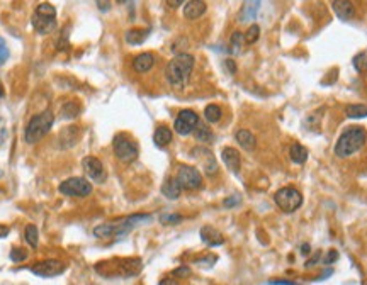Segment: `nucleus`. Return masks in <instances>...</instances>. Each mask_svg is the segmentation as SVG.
I'll return each instance as SVG.
<instances>
[{
  "label": "nucleus",
  "instance_id": "f257e3e1",
  "mask_svg": "<svg viewBox=\"0 0 367 285\" xmlns=\"http://www.w3.org/2000/svg\"><path fill=\"white\" fill-rule=\"evenodd\" d=\"M194 65H196V60L189 53H179L177 56H174L165 68V77H167L168 84L182 89L192 75Z\"/></svg>",
  "mask_w": 367,
  "mask_h": 285
},
{
  "label": "nucleus",
  "instance_id": "f03ea898",
  "mask_svg": "<svg viewBox=\"0 0 367 285\" xmlns=\"http://www.w3.org/2000/svg\"><path fill=\"white\" fill-rule=\"evenodd\" d=\"M151 216L148 214H134L119 222H109V224H99L94 228V236L99 239H109V238H119L134 229L136 226H141L145 222H150Z\"/></svg>",
  "mask_w": 367,
  "mask_h": 285
},
{
  "label": "nucleus",
  "instance_id": "7ed1b4c3",
  "mask_svg": "<svg viewBox=\"0 0 367 285\" xmlns=\"http://www.w3.org/2000/svg\"><path fill=\"white\" fill-rule=\"evenodd\" d=\"M367 133L364 127L352 126L347 127L340 136H338L335 143V155L338 158H349L354 153H357L366 144Z\"/></svg>",
  "mask_w": 367,
  "mask_h": 285
},
{
  "label": "nucleus",
  "instance_id": "20e7f679",
  "mask_svg": "<svg viewBox=\"0 0 367 285\" xmlns=\"http://www.w3.org/2000/svg\"><path fill=\"white\" fill-rule=\"evenodd\" d=\"M53 122H55V115H53L51 109H46V110H43V112L32 115L31 121L27 122V126H26V131H24V139H26V143L34 144V143L41 141V139L49 133Z\"/></svg>",
  "mask_w": 367,
  "mask_h": 285
},
{
  "label": "nucleus",
  "instance_id": "39448f33",
  "mask_svg": "<svg viewBox=\"0 0 367 285\" xmlns=\"http://www.w3.org/2000/svg\"><path fill=\"white\" fill-rule=\"evenodd\" d=\"M32 27L39 36H48L56 27V9L51 3H39L32 14Z\"/></svg>",
  "mask_w": 367,
  "mask_h": 285
},
{
  "label": "nucleus",
  "instance_id": "423d86ee",
  "mask_svg": "<svg viewBox=\"0 0 367 285\" xmlns=\"http://www.w3.org/2000/svg\"><path fill=\"white\" fill-rule=\"evenodd\" d=\"M99 265L106 267V270H99V274L106 277H133L138 275L141 270V260L139 258H124V260H114V262L99 263Z\"/></svg>",
  "mask_w": 367,
  "mask_h": 285
},
{
  "label": "nucleus",
  "instance_id": "0eeeda50",
  "mask_svg": "<svg viewBox=\"0 0 367 285\" xmlns=\"http://www.w3.org/2000/svg\"><path fill=\"white\" fill-rule=\"evenodd\" d=\"M113 150L116 158L121 163H133L136 158H138V144L134 143V139H131L129 136L121 133L114 136L113 141Z\"/></svg>",
  "mask_w": 367,
  "mask_h": 285
},
{
  "label": "nucleus",
  "instance_id": "6e6552de",
  "mask_svg": "<svg viewBox=\"0 0 367 285\" xmlns=\"http://www.w3.org/2000/svg\"><path fill=\"white\" fill-rule=\"evenodd\" d=\"M274 202L277 204V207L280 210L291 214L301 207V204H303V195H301L299 190L294 187H282L274 193Z\"/></svg>",
  "mask_w": 367,
  "mask_h": 285
},
{
  "label": "nucleus",
  "instance_id": "1a4fd4ad",
  "mask_svg": "<svg viewBox=\"0 0 367 285\" xmlns=\"http://www.w3.org/2000/svg\"><path fill=\"white\" fill-rule=\"evenodd\" d=\"M58 190L67 197H87L92 193V184L84 177H72L61 182Z\"/></svg>",
  "mask_w": 367,
  "mask_h": 285
},
{
  "label": "nucleus",
  "instance_id": "9d476101",
  "mask_svg": "<svg viewBox=\"0 0 367 285\" xmlns=\"http://www.w3.org/2000/svg\"><path fill=\"white\" fill-rule=\"evenodd\" d=\"M177 182L180 184L182 190H197L203 187V175L197 168L187 167V165H180L177 170Z\"/></svg>",
  "mask_w": 367,
  "mask_h": 285
},
{
  "label": "nucleus",
  "instance_id": "9b49d317",
  "mask_svg": "<svg viewBox=\"0 0 367 285\" xmlns=\"http://www.w3.org/2000/svg\"><path fill=\"white\" fill-rule=\"evenodd\" d=\"M197 124H199V115L191 109H184V110H180L179 115H177V119L174 122V129L177 134L187 136V134L194 133Z\"/></svg>",
  "mask_w": 367,
  "mask_h": 285
},
{
  "label": "nucleus",
  "instance_id": "f8f14e48",
  "mask_svg": "<svg viewBox=\"0 0 367 285\" xmlns=\"http://www.w3.org/2000/svg\"><path fill=\"white\" fill-rule=\"evenodd\" d=\"M29 270L34 275L43 277V279H51V277H58L65 272V265L60 260H43V262L32 263Z\"/></svg>",
  "mask_w": 367,
  "mask_h": 285
},
{
  "label": "nucleus",
  "instance_id": "ddd939ff",
  "mask_svg": "<svg viewBox=\"0 0 367 285\" xmlns=\"http://www.w3.org/2000/svg\"><path fill=\"white\" fill-rule=\"evenodd\" d=\"M82 167H84L85 175H87L92 182H96V184H102V182L107 179L104 165H102L101 160L96 158V156H85L84 162H82Z\"/></svg>",
  "mask_w": 367,
  "mask_h": 285
},
{
  "label": "nucleus",
  "instance_id": "4468645a",
  "mask_svg": "<svg viewBox=\"0 0 367 285\" xmlns=\"http://www.w3.org/2000/svg\"><path fill=\"white\" fill-rule=\"evenodd\" d=\"M78 138H80V127L77 126H68L65 127L63 131L58 134V146L61 150H68V148H73L78 143Z\"/></svg>",
  "mask_w": 367,
  "mask_h": 285
},
{
  "label": "nucleus",
  "instance_id": "2eb2a0df",
  "mask_svg": "<svg viewBox=\"0 0 367 285\" xmlns=\"http://www.w3.org/2000/svg\"><path fill=\"white\" fill-rule=\"evenodd\" d=\"M221 158L223 162H225V165L228 167L230 172L233 173H238L240 172V167H242V156L240 153H238V150H235L233 146H226L223 148L221 151Z\"/></svg>",
  "mask_w": 367,
  "mask_h": 285
},
{
  "label": "nucleus",
  "instance_id": "dca6fc26",
  "mask_svg": "<svg viewBox=\"0 0 367 285\" xmlns=\"http://www.w3.org/2000/svg\"><path fill=\"white\" fill-rule=\"evenodd\" d=\"M332 9L337 14V17L342 20H350L356 17V7L350 0H333Z\"/></svg>",
  "mask_w": 367,
  "mask_h": 285
},
{
  "label": "nucleus",
  "instance_id": "f3484780",
  "mask_svg": "<svg viewBox=\"0 0 367 285\" xmlns=\"http://www.w3.org/2000/svg\"><path fill=\"white\" fill-rule=\"evenodd\" d=\"M206 10H208V5L203 0H189L184 7V17L189 20L199 19L201 15L206 14Z\"/></svg>",
  "mask_w": 367,
  "mask_h": 285
},
{
  "label": "nucleus",
  "instance_id": "a211bd4d",
  "mask_svg": "<svg viewBox=\"0 0 367 285\" xmlns=\"http://www.w3.org/2000/svg\"><path fill=\"white\" fill-rule=\"evenodd\" d=\"M156 58L153 53H141V55L134 56L133 60V70L136 73H146L153 68Z\"/></svg>",
  "mask_w": 367,
  "mask_h": 285
},
{
  "label": "nucleus",
  "instance_id": "6ab92c4d",
  "mask_svg": "<svg viewBox=\"0 0 367 285\" xmlns=\"http://www.w3.org/2000/svg\"><path fill=\"white\" fill-rule=\"evenodd\" d=\"M201 239L208 246H221L225 243V238L218 229H214L213 226H204L201 228Z\"/></svg>",
  "mask_w": 367,
  "mask_h": 285
},
{
  "label": "nucleus",
  "instance_id": "aec40b11",
  "mask_svg": "<svg viewBox=\"0 0 367 285\" xmlns=\"http://www.w3.org/2000/svg\"><path fill=\"white\" fill-rule=\"evenodd\" d=\"M235 139L245 151H253L257 148V138L248 129H238L237 134H235Z\"/></svg>",
  "mask_w": 367,
  "mask_h": 285
},
{
  "label": "nucleus",
  "instance_id": "412c9836",
  "mask_svg": "<svg viewBox=\"0 0 367 285\" xmlns=\"http://www.w3.org/2000/svg\"><path fill=\"white\" fill-rule=\"evenodd\" d=\"M162 193L167 199L170 200H175L180 197V193H182V187H180V184L177 182V179H167L165 180V184L162 185Z\"/></svg>",
  "mask_w": 367,
  "mask_h": 285
},
{
  "label": "nucleus",
  "instance_id": "4be33fe9",
  "mask_svg": "<svg viewBox=\"0 0 367 285\" xmlns=\"http://www.w3.org/2000/svg\"><path fill=\"white\" fill-rule=\"evenodd\" d=\"M172 138H174V134H172V129H168L167 126H158L155 129V134H153V141L158 148H165L168 146V144L172 143Z\"/></svg>",
  "mask_w": 367,
  "mask_h": 285
},
{
  "label": "nucleus",
  "instance_id": "5701e85b",
  "mask_svg": "<svg viewBox=\"0 0 367 285\" xmlns=\"http://www.w3.org/2000/svg\"><path fill=\"white\" fill-rule=\"evenodd\" d=\"M258 7H260V0H245V5L240 12V22L253 20L258 12Z\"/></svg>",
  "mask_w": 367,
  "mask_h": 285
},
{
  "label": "nucleus",
  "instance_id": "b1692460",
  "mask_svg": "<svg viewBox=\"0 0 367 285\" xmlns=\"http://www.w3.org/2000/svg\"><path fill=\"white\" fill-rule=\"evenodd\" d=\"M148 32H150L148 29H129L124 34V39L131 46H138V44L145 43V39L148 38Z\"/></svg>",
  "mask_w": 367,
  "mask_h": 285
},
{
  "label": "nucleus",
  "instance_id": "393cba45",
  "mask_svg": "<svg viewBox=\"0 0 367 285\" xmlns=\"http://www.w3.org/2000/svg\"><path fill=\"white\" fill-rule=\"evenodd\" d=\"M308 156H309V153H308L306 148L303 146V144L296 143V144H292V146L289 148V158H291L292 163H296V165L306 163Z\"/></svg>",
  "mask_w": 367,
  "mask_h": 285
},
{
  "label": "nucleus",
  "instance_id": "a878e982",
  "mask_svg": "<svg viewBox=\"0 0 367 285\" xmlns=\"http://www.w3.org/2000/svg\"><path fill=\"white\" fill-rule=\"evenodd\" d=\"M345 115L350 119H364L367 117V105L366 104H349L345 107Z\"/></svg>",
  "mask_w": 367,
  "mask_h": 285
},
{
  "label": "nucleus",
  "instance_id": "bb28decb",
  "mask_svg": "<svg viewBox=\"0 0 367 285\" xmlns=\"http://www.w3.org/2000/svg\"><path fill=\"white\" fill-rule=\"evenodd\" d=\"M80 114V104L77 100H68L61 107V117L63 119H75Z\"/></svg>",
  "mask_w": 367,
  "mask_h": 285
},
{
  "label": "nucleus",
  "instance_id": "cd10ccee",
  "mask_svg": "<svg viewBox=\"0 0 367 285\" xmlns=\"http://www.w3.org/2000/svg\"><path fill=\"white\" fill-rule=\"evenodd\" d=\"M221 115H223L221 107H220V105H216V104H209V105L204 109V119H206V121H208V122H211V124L220 122Z\"/></svg>",
  "mask_w": 367,
  "mask_h": 285
},
{
  "label": "nucleus",
  "instance_id": "c85d7f7f",
  "mask_svg": "<svg viewBox=\"0 0 367 285\" xmlns=\"http://www.w3.org/2000/svg\"><path fill=\"white\" fill-rule=\"evenodd\" d=\"M194 136H196V139L201 143H211L214 139V134L211 133V129L206 127L204 124H197V127L194 129Z\"/></svg>",
  "mask_w": 367,
  "mask_h": 285
},
{
  "label": "nucleus",
  "instance_id": "c756f323",
  "mask_svg": "<svg viewBox=\"0 0 367 285\" xmlns=\"http://www.w3.org/2000/svg\"><path fill=\"white\" fill-rule=\"evenodd\" d=\"M243 44H245V38H243V32L235 31L233 34H232V39H230V46H232V49H230V51L237 55V53H240V51H242V46H243Z\"/></svg>",
  "mask_w": 367,
  "mask_h": 285
},
{
  "label": "nucleus",
  "instance_id": "7c9ffc66",
  "mask_svg": "<svg viewBox=\"0 0 367 285\" xmlns=\"http://www.w3.org/2000/svg\"><path fill=\"white\" fill-rule=\"evenodd\" d=\"M204 172L208 177H214L218 173V163L214 160V156L209 151H206V160H204Z\"/></svg>",
  "mask_w": 367,
  "mask_h": 285
},
{
  "label": "nucleus",
  "instance_id": "2f4dec72",
  "mask_svg": "<svg viewBox=\"0 0 367 285\" xmlns=\"http://www.w3.org/2000/svg\"><path fill=\"white\" fill-rule=\"evenodd\" d=\"M243 38H245V44L257 43L258 38H260V27H258L257 24H251V26L246 29L245 34H243Z\"/></svg>",
  "mask_w": 367,
  "mask_h": 285
},
{
  "label": "nucleus",
  "instance_id": "473e14b6",
  "mask_svg": "<svg viewBox=\"0 0 367 285\" xmlns=\"http://www.w3.org/2000/svg\"><path fill=\"white\" fill-rule=\"evenodd\" d=\"M26 241L29 243L31 248H36L38 246V241H39V231L36 228L34 224H27L26 228Z\"/></svg>",
  "mask_w": 367,
  "mask_h": 285
},
{
  "label": "nucleus",
  "instance_id": "72a5a7b5",
  "mask_svg": "<svg viewBox=\"0 0 367 285\" xmlns=\"http://www.w3.org/2000/svg\"><path fill=\"white\" fill-rule=\"evenodd\" d=\"M354 68H356L359 73L367 72V53H359V55L354 58Z\"/></svg>",
  "mask_w": 367,
  "mask_h": 285
},
{
  "label": "nucleus",
  "instance_id": "f704fd0d",
  "mask_svg": "<svg viewBox=\"0 0 367 285\" xmlns=\"http://www.w3.org/2000/svg\"><path fill=\"white\" fill-rule=\"evenodd\" d=\"M26 258H27L26 250H22V248H12V251H10V260H12V262L20 263V262H24Z\"/></svg>",
  "mask_w": 367,
  "mask_h": 285
},
{
  "label": "nucleus",
  "instance_id": "c9c22d12",
  "mask_svg": "<svg viewBox=\"0 0 367 285\" xmlns=\"http://www.w3.org/2000/svg\"><path fill=\"white\" fill-rule=\"evenodd\" d=\"M9 58V48H7L5 39L0 36V65H3Z\"/></svg>",
  "mask_w": 367,
  "mask_h": 285
},
{
  "label": "nucleus",
  "instance_id": "e433bc0d",
  "mask_svg": "<svg viewBox=\"0 0 367 285\" xmlns=\"http://www.w3.org/2000/svg\"><path fill=\"white\" fill-rule=\"evenodd\" d=\"M160 221H162L163 224H179V222L182 221V216H177V214H167V216L160 217Z\"/></svg>",
  "mask_w": 367,
  "mask_h": 285
},
{
  "label": "nucleus",
  "instance_id": "4c0bfd02",
  "mask_svg": "<svg viewBox=\"0 0 367 285\" xmlns=\"http://www.w3.org/2000/svg\"><path fill=\"white\" fill-rule=\"evenodd\" d=\"M189 275H191V268L187 265H182L174 270V277H179V279H187Z\"/></svg>",
  "mask_w": 367,
  "mask_h": 285
},
{
  "label": "nucleus",
  "instance_id": "58836bf2",
  "mask_svg": "<svg viewBox=\"0 0 367 285\" xmlns=\"http://www.w3.org/2000/svg\"><path fill=\"white\" fill-rule=\"evenodd\" d=\"M216 257H213V255H209V257H206V258H201V260H196V263L199 267H211V265H214V263H216Z\"/></svg>",
  "mask_w": 367,
  "mask_h": 285
},
{
  "label": "nucleus",
  "instance_id": "ea45409f",
  "mask_svg": "<svg viewBox=\"0 0 367 285\" xmlns=\"http://www.w3.org/2000/svg\"><path fill=\"white\" fill-rule=\"evenodd\" d=\"M67 46H68V29H67V31L63 29V32H61V38L58 41V49H60V51H65Z\"/></svg>",
  "mask_w": 367,
  "mask_h": 285
},
{
  "label": "nucleus",
  "instance_id": "a19ab883",
  "mask_svg": "<svg viewBox=\"0 0 367 285\" xmlns=\"http://www.w3.org/2000/svg\"><path fill=\"white\" fill-rule=\"evenodd\" d=\"M223 204H225V207H235V205L240 204V197H238V195H232V197H228V199H225V202H223Z\"/></svg>",
  "mask_w": 367,
  "mask_h": 285
},
{
  "label": "nucleus",
  "instance_id": "79ce46f5",
  "mask_svg": "<svg viewBox=\"0 0 367 285\" xmlns=\"http://www.w3.org/2000/svg\"><path fill=\"white\" fill-rule=\"evenodd\" d=\"M337 260H338V251L330 250L328 255H327V258H325V263H327V265H332V263H335Z\"/></svg>",
  "mask_w": 367,
  "mask_h": 285
},
{
  "label": "nucleus",
  "instance_id": "37998d69",
  "mask_svg": "<svg viewBox=\"0 0 367 285\" xmlns=\"http://www.w3.org/2000/svg\"><path fill=\"white\" fill-rule=\"evenodd\" d=\"M96 2H97V7L102 12H107L111 9V0H96Z\"/></svg>",
  "mask_w": 367,
  "mask_h": 285
},
{
  "label": "nucleus",
  "instance_id": "c03bdc74",
  "mask_svg": "<svg viewBox=\"0 0 367 285\" xmlns=\"http://www.w3.org/2000/svg\"><path fill=\"white\" fill-rule=\"evenodd\" d=\"M225 67H226V70H228L230 73H232V75H235V73H237V65H235L233 60H226L225 61Z\"/></svg>",
  "mask_w": 367,
  "mask_h": 285
},
{
  "label": "nucleus",
  "instance_id": "a18cd8bd",
  "mask_svg": "<svg viewBox=\"0 0 367 285\" xmlns=\"http://www.w3.org/2000/svg\"><path fill=\"white\" fill-rule=\"evenodd\" d=\"M320 257H321V251H316L315 258H311V260H308V262H306V267L311 268L313 265H316V263H318V260H320Z\"/></svg>",
  "mask_w": 367,
  "mask_h": 285
},
{
  "label": "nucleus",
  "instance_id": "49530a36",
  "mask_svg": "<svg viewBox=\"0 0 367 285\" xmlns=\"http://www.w3.org/2000/svg\"><path fill=\"white\" fill-rule=\"evenodd\" d=\"M185 0H167V5L170 7V9H177V7H180Z\"/></svg>",
  "mask_w": 367,
  "mask_h": 285
},
{
  "label": "nucleus",
  "instance_id": "de8ad7c7",
  "mask_svg": "<svg viewBox=\"0 0 367 285\" xmlns=\"http://www.w3.org/2000/svg\"><path fill=\"white\" fill-rule=\"evenodd\" d=\"M269 285H298V284L291 282V280H272V282H269Z\"/></svg>",
  "mask_w": 367,
  "mask_h": 285
},
{
  "label": "nucleus",
  "instance_id": "09e8293b",
  "mask_svg": "<svg viewBox=\"0 0 367 285\" xmlns=\"http://www.w3.org/2000/svg\"><path fill=\"white\" fill-rule=\"evenodd\" d=\"M160 285H179V282L175 279H163L160 280Z\"/></svg>",
  "mask_w": 367,
  "mask_h": 285
},
{
  "label": "nucleus",
  "instance_id": "8fccbe9b",
  "mask_svg": "<svg viewBox=\"0 0 367 285\" xmlns=\"http://www.w3.org/2000/svg\"><path fill=\"white\" fill-rule=\"evenodd\" d=\"M301 253H303V255H309V253H311V246H309L308 243H304V245L301 246Z\"/></svg>",
  "mask_w": 367,
  "mask_h": 285
},
{
  "label": "nucleus",
  "instance_id": "3c124183",
  "mask_svg": "<svg viewBox=\"0 0 367 285\" xmlns=\"http://www.w3.org/2000/svg\"><path fill=\"white\" fill-rule=\"evenodd\" d=\"M9 234V228L7 226H0V238H5Z\"/></svg>",
  "mask_w": 367,
  "mask_h": 285
},
{
  "label": "nucleus",
  "instance_id": "603ef678",
  "mask_svg": "<svg viewBox=\"0 0 367 285\" xmlns=\"http://www.w3.org/2000/svg\"><path fill=\"white\" fill-rule=\"evenodd\" d=\"M3 136H5V129H2V133H0V144H2V139H3Z\"/></svg>",
  "mask_w": 367,
  "mask_h": 285
},
{
  "label": "nucleus",
  "instance_id": "864d4df0",
  "mask_svg": "<svg viewBox=\"0 0 367 285\" xmlns=\"http://www.w3.org/2000/svg\"><path fill=\"white\" fill-rule=\"evenodd\" d=\"M129 0H118V3H127Z\"/></svg>",
  "mask_w": 367,
  "mask_h": 285
},
{
  "label": "nucleus",
  "instance_id": "5fc2aeb1",
  "mask_svg": "<svg viewBox=\"0 0 367 285\" xmlns=\"http://www.w3.org/2000/svg\"><path fill=\"white\" fill-rule=\"evenodd\" d=\"M3 95V92H2V85H0V97H2Z\"/></svg>",
  "mask_w": 367,
  "mask_h": 285
},
{
  "label": "nucleus",
  "instance_id": "6e6d98bb",
  "mask_svg": "<svg viewBox=\"0 0 367 285\" xmlns=\"http://www.w3.org/2000/svg\"><path fill=\"white\" fill-rule=\"evenodd\" d=\"M0 177H2V170H0Z\"/></svg>",
  "mask_w": 367,
  "mask_h": 285
}]
</instances>
